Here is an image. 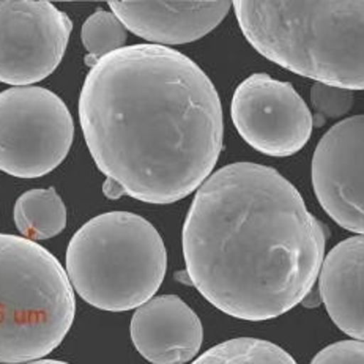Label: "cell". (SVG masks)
Wrapping results in <instances>:
<instances>
[{
    "instance_id": "obj_1",
    "label": "cell",
    "mask_w": 364,
    "mask_h": 364,
    "mask_svg": "<svg viewBox=\"0 0 364 364\" xmlns=\"http://www.w3.org/2000/svg\"><path fill=\"white\" fill-rule=\"evenodd\" d=\"M79 120L109 199L166 205L202 186L223 150V107L198 63L159 45L123 46L87 75Z\"/></svg>"
},
{
    "instance_id": "obj_2",
    "label": "cell",
    "mask_w": 364,
    "mask_h": 364,
    "mask_svg": "<svg viewBox=\"0 0 364 364\" xmlns=\"http://www.w3.org/2000/svg\"><path fill=\"white\" fill-rule=\"evenodd\" d=\"M328 229L290 181L256 163L228 164L198 189L183 225L189 282L224 314L264 322L316 286Z\"/></svg>"
},
{
    "instance_id": "obj_3",
    "label": "cell",
    "mask_w": 364,
    "mask_h": 364,
    "mask_svg": "<svg viewBox=\"0 0 364 364\" xmlns=\"http://www.w3.org/2000/svg\"><path fill=\"white\" fill-rule=\"evenodd\" d=\"M265 59L320 84L364 90V2H232Z\"/></svg>"
},
{
    "instance_id": "obj_4",
    "label": "cell",
    "mask_w": 364,
    "mask_h": 364,
    "mask_svg": "<svg viewBox=\"0 0 364 364\" xmlns=\"http://www.w3.org/2000/svg\"><path fill=\"white\" fill-rule=\"evenodd\" d=\"M166 268L167 252L159 232L129 212L92 218L73 235L67 250L73 289L101 311L141 308L161 287Z\"/></svg>"
},
{
    "instance_id": "obj_5",
    "label": "cell",
    "mask_w": 364,
    "mask_h": 364,
    "mask_svg": "<svg viewBox=\"0 0 364 364\" xmlns=\"http://www.w3.org/2000/svg\"><path fill=\"white\" fill-rule=\"evenodd\" d=\"M75 312L60 262L32 240L0 234V363L43 360L67 336Z\"/></svg>"
},
{
    "instance_id": "obj_6",
    "label": "cell",
    "mask_w": 364,
    "mask_h": 364,
    "mask_svg": "<svg viewBox=\"0 0 364 364\" xmlns=\"http://www.w3.org/2000/svg\"><path fill=\"white\" fill-rule=\"evenodd\" d=\"M75 122L67 105L43 87L0 93V171L18 178L53 172L71 149Z\"/></svg>"
},
{
    "instance_id": "obj_7",
    "label": "cell",
    "mask_w": 364,
    "mask_h": 364,
    "mask_svg": "<svg viewBox=\"0 0 364 364\" xmlns=\"http://www.w3.org/2000/svg\"><path fill=\"white\" fill-rule=\"evenodd\" d=\"M73 23L45 0L0 2V82L28 87L53 73L63 59Z\"/></svg>"
},
{
    "instance_id": "obj_8",
    "label": "cell",
    "mask_w": 364,
    "mask_h": 364,
    "mask_svg": "<svg viewBox=\"0 0 364 364\" xmlns=\"http://www.w3.org/2000/svg\"><path fill=\"white\" fill-rule=\"evenodd\" d=\"M230 115L246 144L274 158L300 151L314 127V117L294 85L267 73H254L237 87Z\"/></svg>"
},
{
    "instance_id": "obj_9",
    "label": "cell",
    "mask_w": 364,
    "mask_h": 364,
    "mask_svg": "<svg viewBox=\"0 0 364 364\" xmlns=\"http://www.w3.org/2000/svg\"><path fill=\"white\" fill-rule=\"evenodd\" d=\"M312 186L334 223L364 235V115L322 136L312 158Z\"/></svg>"
},
{
    "instance_id": "obj_10",
    "label": "cell",
    "mask_w": 364,
    "mask_h": 364,
    "mask_svg": "<svg viewBox=\"0 0 364 364\" xmlns=\"http://www.w3.org/2000/svg\"><path fill=\"white\" fill-rule=\"evenodd\" d=\"M129 333L136 350L153 364H186L203 341L200 318L177 295L155 296L137 308Z\"/></svg>"
},
{
    "instance_id": "obj_11",
    "label": "cell",
    "mask_w": 364,
    "mask_h": 364,
    "mask_svg": "<svg viewBox=\"0 0 364 364\" xmlns=\"http://www.w3.org/2000/svg\"><path fill=\"white\" fill-rule=\"evenodd\" d=\"M122 24L141 38L161 45L200 40L223 23L232 2H109Z\"/></svg>"
},
{
    "instance_id": "obj_12",
    "label": "cell",
    "mask_w": 364,
    "mask_h": 364,
    "mask_svg": "<svg viewBox=\"0 0 364 364\" xmlns=\"http://www.w3.org/2000/svg\"><path fill=\"white\" fill-rule=\"evenodd\" d=\"M318 290L334 325L364 342V235L347 238L326 254Z\"/></svg>"
},
{
    "instance_id": "obj_13",
    "label": "cell",
    "mask_w": 364,
    "mask_h": 364,
    "mask_svg": "<svg viewBox=\"0 0 364 364\" xmlns=\"http://www.w3.org/2000/svg\"><path fill=\"white\" fill-rule=\"evenodd\" d=\"M14 224L28 240H48L67 225V207L54 188L31 189L14 203Z\"/></svg>"
},
{
    "instance_id": "obj_14",
    "label": "cell",
    "mask_w": 364,
    "mask_h": 364,
    "mask_svg": "<svg viewBox=\"0 0 364 364\" xmlns=\"http://www.w3.org/2000/svg\"><path fill=\"white\" fill-rule=\"evenodd\" d=\"M191 364H296V361L270 341L237 338L212 347Z\"/></svg>"
},
{
    "instance_id": "obj_15",
    "label": "cell",
    "mask_w": 364,
    "mask_h": 364,
    "mask_svg": "<svg viewBox=\"0 0 364 364\" xmlns=\"http://www.w3.org/2000/svg\"><path fill=\"white\" fill-rule=\"evenodd\" d=\"M81 36L84 48L93 59L100 60L123 48L127 41V27L114 13L98 10L87 18Z\"/></svg>"
},
{
    "instance_id": "obj_16",
    "label": "cell",
    "mask_w": 364,
    "mask_h": 364,
    "mask_svg": "<svg viewBox=\"0 0 364 364\" xmlns=\"http://www.w3.org/2000/svg\"><path fill=\"white\" fill-rule=\"evenodd\" d=\"M311 103L316 109V119H322L323 123L344 117L353 106V95L350 90L316 82L311 87Z\"/></svg>"
},
{
    "instance_id": "obj_17",
    "label": "cell",
    "mask_w": 364,
    "mask_h": 364,
    "mask_svg": "<svg viewBox=\"0 0 364 364\" xmlns=\"http://www.w3.org/2000/svg\"><path fill=\"white\" fill-rule=\"evenodd\" d=\"M311 364H364L363 341H339L322 348Z\"/></svg>"
},
{
    "instance_id": "obj_18",
    "label": "cell",
    "mask_w": 364,
    "mask_h": 364,
    "mask_svg": "<svg viewBox=\"0 0 364 364\" xmlns=\"http://www.w3.org/2000/svg\"><path fill=\"white\" fill-rule=\"evenodd\" d=\"M322 303H323V300H322V295H320L318 286L317 287H312L311 292L301 300V304L304 306V308H308V309L317 308V306H320Z\"/></svg>"
},
{
    "instance_id": "obj_19",
    "label": "cell",
    "mask_w": 364,
    "mask_h": 364,
    "mask_svg": "<svg viewBox=\"0 0 364 364\" xmlns=\"http://www.w3.org/2000/svg\"><path fill=\"white\" fill-rule=\"evenodd\" d=\"M26 364H68L65 361H57V360H36V361H31Z\"/></svg>"
}]
</instances>
